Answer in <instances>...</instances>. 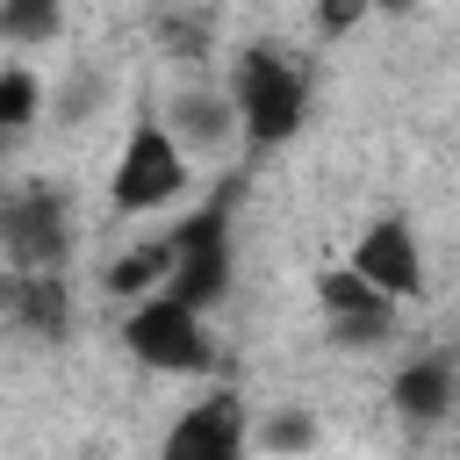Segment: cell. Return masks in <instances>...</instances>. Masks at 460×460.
Listing matches in <instances>:
<instances>
[{"label": "cell", "mask_w": 460, "mask_h": 460, "mask_svg": "<svg viewBox=\"0 0 460 460\" xmlns=\"http://www.w3.org/2000/svg\"><path fill=\"white\" fill-rule=\"evenodd\" d=\"M230 108H237V144L266 158L309 122V72L280 43H244L230 65Z\"/></svg>", "instance_id": "1"}, {"label": "cell", "mask_w": 460, "mask_h": 460, "mask_svg": "<svg viewBox=\"0 0 460 460\" xmlns=\"http://www.w3.org/2000/svg\"><path fill=\"white\" fill-rule=\"evenodd\" d=\"M165 288L180 309L208 316L216 302H230V194H216L208 208H194L187 223H172L165 237Z\"/></svg>", "instance_id": "2"}, {"label": "cell", "mask_w": 460, "mask_h": 460, "mask_svg": "<svg viewBox=\"0 0 460 460\" xmlns=\"http://www.w3.org/2000/svg\"><path fill=\"white\" fill-rule=\"evenodd\" d=\"M194 158L165 137V122L158 115H137L129 122V137H122V151H115V172H108V201H115V216H158V208H172L180 194H187V172Z\"/></svg>", "instance_id": "3"}, {"label": "cell", "mask_w": 460, "mask_h": 460, "mask_svg": "<svg viewBox=\"0 0 460 460\" xmlns=\"http://www.w3.org/2000/svg\"><path fill=\"white\" fill-rule=\"evenodd\" d=\"M122 345H129V359L151 367V374H208V367H216L208 316L180 309L172 295H144V302L122 316Z\"/></svg>", "instance_id": "4"}, {"label": "cell", "mask_w": 460, "mask_h": 460, "mask_svg": "<svg viewBox=\"0 0 460 460\" xmlns=\"http://www.w3.org/2000/svg\"><path fill=\"white\" fill-rule=\"evenodd\" d=\"M0 259L14 273H65L72 259V201L58 187H29L0 201Z\"/></svg>", "instance_id": "5"}, {"label": "cell", "mask_w": 460, "mask_h": 460, "mask_svg": "<svg viewBox=\"0 0 460 460\" xmlns=\"http://www.w3.org/2000/svg\"><path fill=\"white\" fill-rule=\"evenodd\" d=\"M345 266H352V273H359L374 295H388L395 309L424 295V244H417L410 216H381V223H367Z\"/></svg>", "instance_id": "6"}, {"label": "cell", "mask_w": 460, "mask_h": 460, "mask_svg": "<svg viewBox=\"0 0 460 460\" xmlns=\"http://www.w3.org/2000/svg\"><path fill=\"white\" fill-rule=\"evenodd\" d=\"M244 446H252V410H244V395L216 388V395H201V402H187V410L172 417L158 460H244Z\"/></svg>", "instance_id": "7"}, {"label": "cell", "mask_w": 460, "mask_h": 460, "mask_svg": "<svg viewBox=\"0 0 460 460\" xmlns=\"http://www.w3.org/2000/svg\"><path fill=\"white\" fill-rule=\"evenodd\" d=\"M165 137L187 151V158H216L237 144V108H230V86H172V101L158 108Z\"/></svg>", "instance_id": "8"}, {"label": "cell", "mask_w": 460, "mask_h": 460, "mask_svg": "<svg viewBox=\"0 0 460 460\" xmlns=\"http://www.w3.org/2000/svg\"><path fill=\"white\" fill-rule=\"evenodd\" d=\"M0 309L29 338H50V345L72 338V288H65V273H0Z\"/></svg>", "instance_id": "9"}, {"label": "cell", "mask_w": 460, "mask_h": 460, "mask_svg": "<svg viewBox=\"0 0 460 460\" xmlns=\"http://www.w3.org/2000/svg\"><path fill=\"white\" fill-rule=\"evenodd\" d=\"M388 402H395L410 424H438V417H453V402H460L453 359H446V352L402 359V367H395V381H388Z\"/></svg>", "instance_id": "10"}, {"label": "cell", "mask_w": 460, "mask_h": 460, "mask_svg": "<svg viewBox=\"0 0 460 460\" xmlns=\"http://www.w3.org/2000/svg\"><path fill=\"white\" fill-rule=\"evenodd\" d=\"M108 93H115V86H108V72H101V65H72L58 86H43V108H50L65 129H79L86 115H101V108H108Z\"/></svg>", "instance_id": "11"}, {"label": "cell", "mask_w": 460, "mask_h": 460, "mask_svg": "<svg viewBox=\"0 0 460 460\" xmlns=\"http://www.w3.org/2000/svg\"><path fill=\"white\" fill-rule=\"evenodd\" d=\"M58 29H65V0H0V43L36 50L58 43Z\"/></svg>", "instance_id": "12"}, {"label": "cell", "mask_w": 460, "mask_h": 460, "mask_svg": "<svg viewBox=\"0 0 460 460\" xmlns=\"http://www.w3.org/2000/svg\"><path fill=\"white\" fill-rule=\"evenodd\" d=\"M108 288H115V295H129V302H144V295H158V288H165V244L151 237V244H137V252H122V259L108 266Z\"/></svg>", "instance_id": "13"}, {"label": "cell", "mask_w": 460, "mask_h": 460, "mask_svg": "<svg viewBox=\"0 0 460 460\" xmlns=\"http://www.w3.org/2000/svg\"><path fill=\"white\" fill-rule=\"evenodd\" d=\"M252 438H259V453H273V460H302V453L316 446V417H309L302 402H288V410H273Z\"/></svg>", "instance_id": "14"}, {"label": "cell", "mask_w": 460, "mask_h": 460, "mask_svg": "<svg viewBox=\"0 0 460 460\" xmlns=\"http://www.w3.org/2000/svg\"><path fill=\"white\" fill-rule=\"evenodd\" d=\"M36 115H43V79L29 65H7L0 72V137H22Z\"/></svg>", "instance_id": "15"}, {"label": "cell", "mask_w": 460, "mask_h": 460, "mask_svg": "<svg viewBox=\"0 0 460 460\" xmlns=\"http://www.w3.org/2000/svg\"><path fill=\"white\" fill-rule=\"evenodd\" d=\"M323 323H331V345H345V352H374V345L395 338V302H381V309H352V316H323Z\"/></svg>", "instance_id": "16"}, {"label": "cell", "mask_w": 460, "mask_h": 460, "mask_svg": "<svg viewBox=\"0 0 460 460\" xmlns=\"http://www.w3.org/2000/svg\"><path fill=\"white\" fill-rule=\"evenodd\" d=\"M316 302H323V316H352V309H381L388 295H374L352 266H323L316 273Z\"/></svg>", "instance_id": "17"}, {"label": "cell", "mask_w": 460, "mask_h": 460, "mask_svg": "<svg viewBox=\"0 0 460 460\" xmlns=\"http://www.w3.org/2000/svg\"><path fill=\"white\" fill-rule=\"evenodd\" d=\"M367 14H374L367 0H316V29H323V36H352Z\"/></svg>", "instance_id": "18"}, {"label": "cell", "mask_w": 460, "mask_h": 460, "mask_svg": "<svg viewBox=\"0 0 460 460\" xmlns=\"http://www.w3.org/2000/svg\"><path fill=\"white\" fill-rule=\"evenodd\" d=\"M367 7H374V14H410L417 0H367Z\"/></svg>", "instance_id": "19"}, {"label": "cell", "mask_w": 460, "mask_h": 460, "mask_svg": "<svg viewBox=\"0 0 460 460\" xmlns=\"http://www.w3.org/2000/svg\"><path fill=\"white\" fill-rule=\"evenodd\" d=\"M0 201H7V180H0Z\"/></svg>", "instance_id": "20"}, {"label": "cell", "mask_w": 460, "mask_h": 460, "mask_svg": "<svg viewBox=\"0 0 460 460\" xmlns=\"http://www.w3.org/2000/svg\"><path fill=\"white\" fill-rule=\"evenodd\" d=\"M0 266H7V259H0Z\"/></svg>", "instance_id": "21"}]
</instances>
